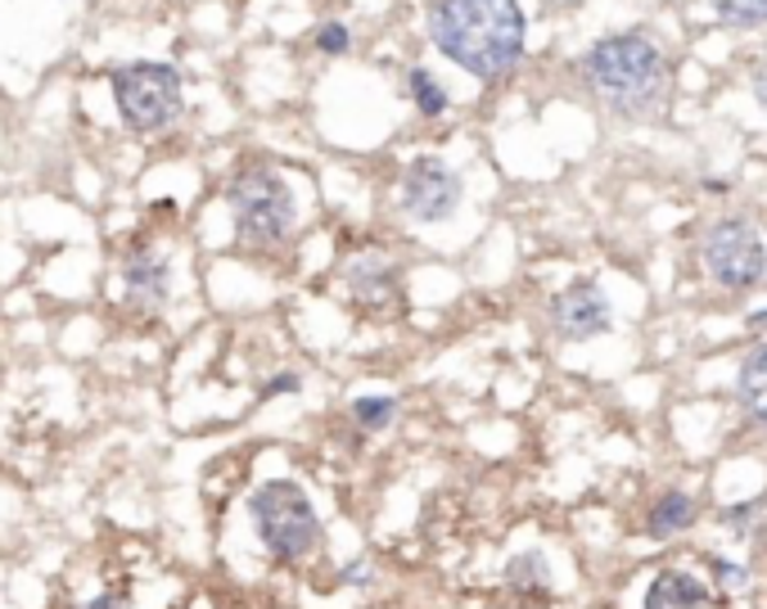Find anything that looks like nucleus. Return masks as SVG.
I'll return each mask as SVG.
<instances>
[{
  "label": "nucleus",
  "mask_w": 767,
  "mask_h": 609,
  "mask_svg": "<svg viewBox=\"0 0 767 609\" xmlns=\"http://www.w3.org/2000/svg\"><path fill=\"white\" fill-rule=\"evenodd\" d=\"M506 587L529 596V600H542L551 596V569H547V555L542 551H519L510 565H506Z\"/></svg>",
  "instance_id": "obj_12"
},
{
  "label": "nucleus",
  "mask_w": 767,
  "mask_h": 609,
  "mask_svg": "<svg viewBox=\"0 0 767 609\" xmlns=\"http://www.w3.org/2000/svg\"><path fill=\"white\" fill-rule=\"evenodd\" d=\"M82 609H131L122 596H95V600H86Z\"/></svg>",
  "instance_id": "obj_22"
},
{
  "label": "nucleus",
  "mask_w": 767,
  "mask_h": 609,
  "mask_svg": "<svg viewBox=\"0 0 767 609\" xmlns=\"http://www.w3.org/2000/svg\"><path fill=\"white\" fill-rule=\"evenodd\" d=\"M407 90H411V100H415V109L424 113V118H443L447 113V90H443V81L429 73V68H411L407 73Z\"/></svg>",
  "instance_id": "obj_14"
},
{
  "label": "nucleus",
  "mask_w": 767,
  "mask_h": 609,
  "mask_svg": "<svg viewBox=\"0 0 767 609\" xmlns=\"http://www.w3.org/2000/svg\"><path fill=\"white\" fill-rule=\"evenodd\" d=\"M353 415H357L361 429H384V425H393L398 402L393 398H357L353 402Z\"/></svg>",
  "instance_id": "obj_17"
},
{
  "label": "nucleus",
  "mask_w": 767,
  "mask_h": 609,
  "mask_svg": "<svg viewBox=\"0 0 767 609\" xmlns=\"http://www.w3.org/2000/svg\"><path fill=\"white\" fill-rule=\"evenodd\" d=\"M249 514H253V529L262 537V546L276 555V559H303L316 551L321 542V520L307 501V492L290 479H271L253 492L249 501Z\"/></svg>",
  "instance_id": "obj_5"
},
{
  "label": "nucleus",
  "mask_w": 767,
  "mask_h": 609,
  "mask_svg": "<svg viewBox=\"0 0 767 609\" xmlns=\"http://www.w3.org/2000/svg\"><path fill=\"white\" fill-rule=\"evenodd\" d=\"M316 45L325 55H344L348 51V28L344 23H325L321 32H316Z\"/></svg>",
  "instance_id": "obj_19"
},
{
  "label": "nucleus",
  "mask_w": 767,
  "mask_h": 609,
  "mask_svg": "<svg viewBox=\"0 0 767 609\" xmlns=\"http://www.w3.org/2000/svg\"><path fill=\"white\" fill-rule=\"evenodd\" d=\"M429 41L456 68L493 81L523 55V10L519 0H434Z\"/></svg>",
  "instance_id": "obj_1"
},
{
  "label": "nucleus",
  "mask_w": 767,
  "mask_h": 609,
  "mask_svg": "<svg viewBox=\"0 0 767 609\" xmlns=\"http://www.w3.org/2000/svg\"><path fill=\"white\" fill-rule=\"evenodd\" d=\"M695 524V501L687 497V492H663L659 501H655V510H650V533L655 537H668V533H682V529H691Z\"/></svg>",
  "instance_id": "obj_13"
},
{
  "label": "nucleus",
  "mask_w": 767,
  "mask_h": 609,
  "mask_svg": "<svg viewBox=\"0 0 767 609\" xmlns=\"http://www.w3.org/2000/svg\"><path fill=\"white\" fill-rule=\"evenodd\" d=\"M370 574H375L370 565H348L344 569V583H370Z\"/></svg>",
  "instance_id": "obj_23"
},
{
  "label": "nucleus",
  "mask_w": 767,
  "mask_h": 609,
  "mask_svg": "<svg viewBox=\"0 0 767 609\" xmlns=\"http://www.w3.org/2000/svg\"><path fill=\"white\" fill-rule=\"evenodd\" d=\"M402 208L415 221H443L461 208V176L443 159H411L402 172Z\"/></svg>",
  "instance_id": "obj_7"
},
{
  "label": "nucleus",
  "mask_w": 767,
  "mask_h": 609,
  "mask_svg": "<svg viewBox=\"0 0 767 609\" xmlns=\"http://www.w3.org/2000/svg\"><path fill=\"white\" fill-rule=\"evenodd\" d=\"M109 86H114V109H118L122 127H131L140 135L172 127L185 109V81H181L176 64H163V59L118 64L109 73Z\"/></svg>",
  "instance_id": "obj_3"
},
{
  "label": "nucleus",
  "mask_w": 767,
  "mask_h": 609,
  "mask_svg": "<svg viewBox=\"0 0 767 609\" xmlns=\"http://www.w3.org/2000/svg\"><path fill=\"white\" fill-rule=\"evenodd\" d=\"M646 609H713V600L700 578H691L682 569H663L646 587Z\"/></svg>",
  "instance_id": "obj_10"
},
{
  "label": "nucleus",
  "mask_w": 767,
  "mask_h": 609,
  "mask_svg": "<svg viewBox=\"0 0 767 609\" xmlns=\"http://www.w3.org/2000/svg\"><path fill=\"white\" fill-rule=\"evenodd\" d=\"M389 290H393V271H389V267H379V262H370V258L353 267V294H357L361 303L389 298Z\"/></svg>",
  "instance_id": "obj_15"
},
{
  "label": "nucleus",
  "mask_w": 767,
  "mask_h": 609,
  "mask_svg": "<svg viewBox=\"0 0 767 609\" xmlns=\"http://www.w3.org/2000/svg\"><path fill=\"white\" fill-rule=\"evenodd\" d=\"M713 14L723 19L727 28H763L767 23V0H709Z\"/></svg>",
  "instance_id": "obj_16"
},
{
  "label": "nucleus",
  "mask_w": 767,
  "mask_h": 609,
  "mask_svg": "<svg viewBox=\"0 0 767 609\" xmlns=\"http://www.w3.org/2000/svg\"><path fill=\"white\" fill-rule=\"evenodd\" d=\"M280 393H299V374H276L262 384V398H280Z\"/></svg>",
  "instance_id": "obj_21"
},
{
  "label": "nucleus",
  "mask_w": 767,
  "mask_h": 609,
  "mask_svg": "<svg viewBox=\"0 0 767 609\" xmlns=\"http://www.w3.org/2000/svg\"><path fill=\"white\" fill-rule=\"evenodd\" d=\"M736 398L754 425H767V339L745 352L741 374H736Z\"/></svg>",
  "instance_id": "obj_11"
},
{
  "label": "nucleus",
  "mask_w": 767,
  "mask_h": 609,
  "mask_svg": "<svg viewBox=\"0 0 767 609\" xmlns=\"http://www.w3.org/2000/svg\"><path fill=\"white\" fill-rule=\"evenodd\" d=\"M551 325L564 344H587L601 339L609 330V298L592 285V280H579L551 298Z\"/></svg>",
  "instance_id": "obj_8"
},
{
  "label": "nucleus",
  "mask_w": 767,
  "mask_h": 609,
  "mask_svg": "<svg viewBox=\"0 0 767 609\" xmlns=\"http://www.w3.org/2000/svg\"><path fill=\"white\" fill-rule=\"evenodd\" d=\"M727 529H736V533H749L754 529V520H758V501H741V505H727L723 514H717Z\"/></svg>",
  "instance_id": "obj_18"
},
{
  "label": "nucleus",
  "mask_w": 767,
  "mask_h": 609,
  "mask_svg": "<svg viewBox=\"0 0 767 609\" xmlns=\"http://www.w3.org/2000/svg\"><path fill=\"white\" fill-rule=\"evenodd\" d=\"M700 258H704V271L723 290H754L763 280V271H767V244H763L758 230L741 217L713 221L704 244H700Z\"/></svg>",
  "instance_id": "obj_6"
},
{
  "label": "nucleus",
  "mask_w": 767,
  "mask_h": 609,
  "mask_svg": "<svg viewBox=\"0 0 767 609\" xmlns=\"http://www.w3.org/2000/svg\"><path fill=\"white\" fill-rule=\"evenodd\" d=\"M122 285H127V298L136 307H163L168 294H172V267L159 249H131L122 258Z\"/></svg>",
  "instance_id": "obj_9"
},
{
  "label": "nucleus",
  "mask_w": 767,
  "mask_h": 609,
  "mask_svg": "<svg viewBox=\"0 0 767 609\" xmlns=\"http://www.w3.org/2000/svg\"><path fill=\"white\" fill-rule=\"evenodd\" d=\"M713 574L727 591H745L749 587V569L745 565H727V559H713Z\"/></svg>",
  "instance_id": "obj_20"
},
{
  "label": "nucleus",
  "mask_w": 767,
  "mask_h": 609,
  "mask_svg": "<svg viewBox=\"0 0 767 609\" xmlns=\"http://www.w3.org/2000/svg\"><path fill=\"white\" fill-rule=\"evenodd\" d=\"M592 90L618 113L650 118L663 109L668 96V59L655 41L628 32V36H605L587 51L583 64Z\"/></svg>",
  "instance_id": "obj_2"
},
{
  "label": "nucleus",
  "mask_w": 767,
  "mask_h": 609,
  "mask_svg": "<svg viewBox=\"0 0 767 609\" xmlns=\"http://www.w3.org/2000/svg\"><path fill=\"white\" fill-rule=\"evenodd\" d=\"M230 213H235V236L253 244V249H271L280 240H290L294 230V191L276 167H245L230 181Z\"/></svg>",
  "instance_id": "obj_4"
}]
</instances>
